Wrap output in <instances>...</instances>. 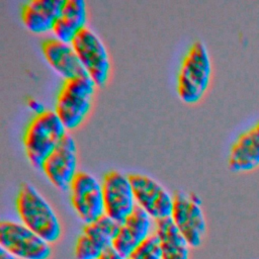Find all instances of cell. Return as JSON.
Here are the masks:
<instances>
[{
	"instance_id": "cell-18",
	"label": "cell",
	"mask_w": 259,
	"mask_h": 259,
	"mask_svg": "<svg viewBox=\"0 0 259 259\" xmlns=\"http://www.w3.org/2000/svg\"><path fill=\"white\" fill-rule=\"evenodd\" d=\"M157 237L163 259H189L190 246L171 218L155 222Z\"/></svg>"
},
{
	"instance_id": "cell-9",
	"label": "cell",
	"mask_w": 259,
	"mask_h": 259,
	"mask_svg": "<svg viewBox=\"0 0 259 259\" xmlns=\"http://www.w3.org/2000/svg\"><path fill=\"white\" fill-rule=\"evenodd\" d=\"M137 206L142 208L154 222L171 218L173 194L153 177L142 173H131Z\"/></svg>"
},
{
	"instance_id": "cell-8",
	"label": "cell",
	"mask_w": 259,
	"mask_h": 259,
	"mask_svg": "<svg viewBox=\"0 0 259 259\" xmlns=\"http://www.w3.org/2000/svg\"><path fill=\"white\" fill-rule=\"evenodd\" d=\"M69 192L71 205L84 224L92 223L105 214L101 181L91 173L79 170Z\"/></svg>"
},
{
	"instance_id": "cell-14",
	"label": "cell",
	"mask_w": 259,
	"mask_h": 259,
	"mask_svg": "<svg viewBox=\"0 0 259 259\" xmlns=\"http://www.w3.org/2000/svg\"><path fill=\"white\" fill-rule=\"evenodd\" d=\"M40 49L46 61L64 80L87 74L72 44L52 36L41 41Z\"/></svg>"
},
{
	"instance_id": "cell-22",
	"label": "cell",
	"mask_w": 259,
	"mask_h": 259,
	"mask_svg": "<svg viewBox=\"0 0 259 259\" xmlns=\"http://www.w3.org/2000/svg\"><path fill=\"white\" fill-rule=\"evenodd\" d=\"M0 259H17L8 252H6L4 249L0 248Z\"/></svg>"
},
{
	"instance_id": "cell-4",
	"label": "cell",
	"mask_w": 259,
	"mask_h": 259,
	"mask_svg": "<svg viewBox=\"0 0 259 259\" xmlns=\"http://www.w3.org/2000/svg\"><path fill=\"white\" fill-rule=\"evenodd\" d=\"M97 85L88 74L64 80L55 102V112L67 130L80 126L89 114Z\"/></svg>"
},
{
	"instance_id": "cell-16",
	"label": "cell",
	"mask_w": 259,
	"mask_h": 259,
	"mask_svg": "<svg viewBox=\"0 0 259 259\" xmlns=\"http://www.w3.org/2000/svg\"><path fill=\"white\" fill-rule=\"evenodd\" d=\"M65 0H30L21 8L23 25L33 33L52 31Z\"/></svg>"
},
{
	"instance_id": "cell-19",
	"label": "cell",
	"mask_w": 259,
	"mask_h": 259,
	"mask_svg": "<svg viewBox=\"0 0 259 259\" xmlns=\"http://www.w3.org/2000/svg\"><path fill=\"white\" fill-rule=\"evenodd\" d=\"M125 259H163L160 244L155 234L138 246Z\"/></svg>"
},
{
	"instance_id": "cell-15",
	"label": "cell",
	"mask_w": 259,
	"mask_h": 259,
	"mask_svg": "<svg viewBox=\"0 0 259 259\" xmlns=\"http://www.w3.org/2000/svg\"><path fill=\"white\" fill-rule=\"evenodd\" d=\"M228 165L235 172L251 171L259 166V121L237 137L229 152Z\"/></svg>"
},
{
	"instance_id": "cell-2",
	"label": "cell",
	"mask_w": 259,
	"mask_h": 259,
	"mask_svg": "<svg viewBox=\"0 0 259 259\" xmlns=\"http://www.w3.org/2000/svg\"><path fill=\"white\" fill-rule=\"evenodd\" d=\"M211 60L205 45L194 41L184 55L177 74V94L187 104L199 102L211 79Z\"/></svg>"
},
{
	"instance_id": "cell-20",
	"label": "cell",
	"mask_w": 259,
	"mask_h": 259,
	"mask_svg": "<svg viewBox=\"0 0 259 259\" xmlns=\"http://www.w3.org/2000/svg\"><path fill=\"white\" fill-rule=\"evenodd\" d=\"M27 106L28 108L34 113V114H38L41 113L46 110V108L44 107V104L41 102H39L38 100L30 97L27 99Z\"/></svg>"
},
{
	"instance_id": "cell-10",
	"label": "cell",
	"mask_w": 259,
	"mask_h": 259,
	"mask_svg": "<svg viewBox=\"0 0 259 259\" xmlns=\"http://www.w3.org/2000/svg\"><path fill=\"white\" fill-rule=\"evenodd\" d=\"M101 185L105 215L120 224L137 208L128 175L118 170H110L103 175Z\"/></svg>"
},
{
	"instance_id": "cell-6",
	"label": "cell",
	"mask_w": 259,
	"mask_h": 259,
	"mask_svg": "<svg viewBox=\"0 0 259 259\" xmlns=\"http://www.w3.org/2000/svg\"><path fill=\"white\" fill-rule=\"evenodd\" d=\"M171 219L190 248H198L206 233V221L199 196L177 190L173 194Z\"/></svg>"
},
{
	"instance_id": "cell-21",
	"label": "cell",
	"mask_w": 259,
	"mask_h": 259,
	"mask_svg": "<svg viewBox=\"0 0 259 259\" xmlns=\"http://www.w3.org/2000/svg\"><path fill=\"white\" fill-rule=\"evenodd\" d=\"M98 259H125V257L120 255L113 247H109L100 255Z\"/></svg>"
},
{
	"instance_id": "cell-11",
	"label": "cell",
	"mask_w": 259,
	"mask_h": 259,
	"mask_svg": "<svg viewBox=\"0 0 259 259\" xmlns=\"http://www.w3.org/2000/svg\"><path fill=\"white\" fill-rule=\"evenodd\" d=\"M40 170L57 189L69 190L73 179L79 172L77 144L70 134L65 136L44 161Z\"/></svg>"
},
{
	"instance_id": "cell-3",
	"label": "cell",
	"mask_w": 259,
	"mask_h": 259,
	"mask_svg": "<svg viewBox=\"0 0 259 259\" xmlns=\"http://www.w3.org/2000/svg\"><path fill=\"white\" fill-rule=\"evenodd\" d=\"M55 110L34 114L25 126L22 143L29 163L40 169L44 161L68 134Z\"/></svg>"
},
{
	"instance_id": "cell-12",
	"label": "cell",
	"mask_w": 259,
	"mask_h": 259,
	"mask_svg": "<svg viewBox=\"0 0 259 259\" xmlns=\"http://www.w3.org/2000/svg\"><path fill=\"white\" fill-rule=\"evenodd\" d=\"M118 223L107 215L84 224L74 245L75 259H98L109 247L117 233Z\"/></svg>"
},
{
	"instance_id": "cell-5",
	"label": "cell",
	"mask_w": 259,
	"mask_h": 259,
	"mask_svg": "<svg viewBox=\"0 0 259 259\" xmlns=\"http://www.w3.org/2000/svg\"><path fill=\"white\" fill-rule=\"evenodd\" d=\"M0 248L17 259H50L51 244L19 222L0 223Z\"/></svg>"
},
{
	"instance_id": "cell-1",
	"label": "cell",
	"mask_w": 259,
	"mask_h": 259,
	"mask_svg": "<svg viewBox=\"0 0 259 259\" xmlns=\"http://www.w3.org/2000/svg\"><path fill=\"white\" fill-rule=\"evenodd\" d=\"M15 207L20 223L50 244L62 237V224L55 209L31 184L23 183L16 194Z\"/></svg>"
},
{
	"instance_id": "cell-13",
	"label": "cell",
	"mask_w": 259,
	"mask_h": 259,
	"mask_svg": "<svg viewBox=\"0 0 259 259\" xmlns=\"http://www.w3.org/2000/svg\"><path fill=\"white\" fill-rule=\"evenodd\" d=\"M155 222L142 208H137L120 224L112 247L123 257H127L138 246L154 234Z\"/></svg>"
},
{
	"instance_id": "cell-7",
	"label": "cell",
	"mask_w": 259,
	"mask_h": 259,
	"mask_svg": "<svg viewBox=\"0 0 259 259\" xmlns=\"http://www.w3.org/2000/svg\"><path fill=\"white\" fill-rule=\"evenodd\" d=\"M86 73L97 86H103L109 79L111 63L106 46L89 26L82 29L71 42Z\"/></svg>"
},
{
	"instance_id": "cell-17",
	"label": "cell",
	"mask_w": 259,
	"mask_h": 259,
	"mask_svg": "<svg viewBox=\"0 0 259 259\" xmlns=\"http://www.w3.org/2000/svg\"><path fill=\"white\" fill-rule=\"evenodd\" d=\"M87 4L84 0H65L61 13L53 27L54 36L71 44L87 25Z\"/></svg>"
}]
</instances>
